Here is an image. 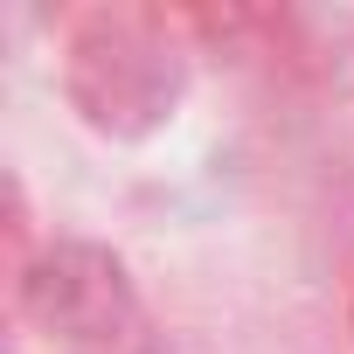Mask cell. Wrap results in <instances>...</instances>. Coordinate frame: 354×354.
<instances>
[{
	"label": "cell",
	"instance_id": "cell-1",
	"mask_svg": "<svg viewBox=\"0 0 354 354\" xmlns=\"http://www.w3.org/2000/svg\"><path fill=\"white\" fill-rule=\"evenodd\" d=\"M195 35L181 8L146 0H91L63 15L56 35V91L84 132L111 146H139L174 125L195 84Z\"/></svg>",
	"mask_w": 354,
	"mask_h": 354
},
{
	"label": "cell",
	"instance_id": "cell-2",
	"mask_svg": "<svg viewBox=\"0 0 354 354\" xmlns=\"http://www.w3.org/2000/svg\"><path fill=\"white\" fill-rule=\"evenodd\" d=\"M8 285H15V319L49 354H160L146 292L111 243L42 236V250Z\"/></svg>",
	"mask_w": 354,
	"mask_h": 354
},
{
	"label": "cell",
	"instance_id": "cell-3",
	"mask_svg": "<svg viewBox=\"0 0 354 354\" xmlns=\"http://www.w3.org/2000/svg\"><path fill=\"white\" fill-rule=\"evenodd\" d=\"M347 319H354V306H347Z\"/></svg>",
	"mask_w": 354,
	"mask_h": 354
}]
</instances>
